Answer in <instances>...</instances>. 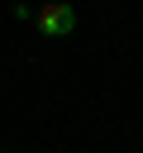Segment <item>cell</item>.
<instances>
[{
	"instance_id": "6da1fadb",
	"label": "cell",
	"mask_w": 143,
	"mask_h": 153,
	"mask_svg": "<svg viewBox=\"0 0 143 153\" xmlns=\"http://www.w3.org/2000/svg\"><path fill=\"white\" fill-rule=\"evenodd\" d=\"M33 24H38L43 38H67V33L76 29V10H72L67 0H52V5L33 10Z\"/></svg>"
}]
</instances>
